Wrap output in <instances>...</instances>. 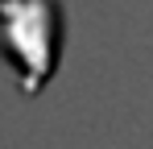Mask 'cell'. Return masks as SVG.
I'll return each instance as SVG.
<instances>
[{"instance_id": "1", "label": "cell", "mask_w": 153, "mask_h": 149, "mask_svg": "<svg viewBox=\"0 0 153 149\" xmlns=\"http://www.w3.org/2000/svg\"><path fill=\"white\" fill-rule=\"evenodd\" d=\"M0 58L17 91L42 95L62 58V0H0Z\"/></svg>"}]
</instances>
